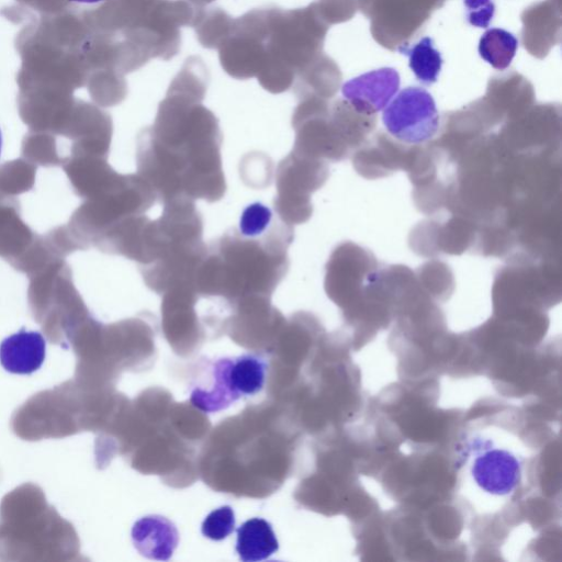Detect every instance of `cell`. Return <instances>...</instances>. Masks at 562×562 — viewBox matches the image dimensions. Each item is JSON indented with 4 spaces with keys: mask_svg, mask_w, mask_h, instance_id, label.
I'll return each mask as SVG.
<instances>
[{
    "mask_svg": "<svg viewBox=\"0 0 562 562\" xmlns=\"http://www.w3.org/2000/svg\"><path fill=\"white\" fill-rule=\"evenodd\" d=\"M293 227L274 216L239 223L207 247L194 277L198 295L239 301L272 294L289 270Z\"/></svg>",
    "mask_w": 562,
    "mask_h": 562,
    "instance_id": "cell-2",
    "label": "cell"
},
{
    "mask_svg": "<svg viewBox=\"0 0 562 562\" xmlns=\"http://www.w3.org/2000/svg\"><path fill=\"white\" fill-rule=\"evenodd\" d=\"M306 10L265 8L263 63L258 82L271 93L289 90L306 59Z\"/></svg>",
    "mask_w": 562,
    "mask_h": 562,
    "instance_id": "cell-5",
    "label": "cell"
},
{
    "mask_svg": "<svg viewBox=\"0 0 562 562\" xmlns=\"http://www.w3.org/2000/svg\"><path fill=\"white\" fill-rule=\"evenodd\" d=\"M209 70L189 57L159 103L151 126L137 137V173L157 199H202L213 203L226 191L218 120L202 104Z\"/></svg>",
    "mask_w": 562,
    "mask_h": 562,
    "instance_id": "cell-1",
    "label": "cell"
},
{
    "mask_svg": "<svg viewBox=\"0 0 562 562\" xmlns=\"http://www.w3.org/2000/svg\"><path fill=\"white\" fill-rule=\"evenodd\" d=\"M132 540L142 555L166 561L178 546L179 533L173 522L166 517L149 515L134 524Z\"/></svg>",
    "mask_w": 562,
    "mask_h": 562,
    "instance_id": "cell-11",
    "label": "cell"
},
{
    "mask_svg": "<svg viewBox=\"0 0 562 562\" xmlns=\"http://www.w3.org/2000/svg\"><path fill=\"white\" fill-rule=\"evenodd\" d=\"M162 204L161 215L155 221L148 218L144 225L136 259L145 284L159 294L193 282L207 250L194 200L178 196Z\"/></svg>",
    "mask_w": 562,
    "mask_h": 562,
    "instance_id": "cell-4",
    "label": "cell"
},
{
    "mask_svg": "<svg viewBox=\"0 0 562 562\" xmlns=\"http://www.w3.org/2000/svg\"><path fill=\"white\" fill-rule=\"evenodd\" d=\"M266 368V362L255 355H243L232 360L228 374L235 393L239 397L258 393L265 383Z\"/></svg>",
    "mask_w": 562,
    "mask_h": 562,
    "instance_id": "cell-16",
    "label": "cell"
},
{
    "mask_svg": "<svg viewBox=\"0 0 562 562\" xmlns=\"http://www.w3.org/2000/svg\"><path fill=\"white\" fill-rule=\"evenodd\" d=\"M234 19L221 8H196L192 27L205 48L218 49L228 36Z\"/></svg>",
    "mask_w": 562,
    "mask_h": 562,
    "instance_id": "cell-14",
    "label": "cell"
},
{
    "mask_svg": "<svg viewBox=\"0 0 562 562\" xmlns=\"http://www.w3.org/2000/svg\"><path fill=\"white\" fill-rule=\"evenodd\" d=\"M233 359L223 358L214 363L213 384L210 390L196 387L191 393V403L202 412H217L239 398L231 385L229 368Z\"/></svg>",
    "mask_w": 562,
    "mask_h": 562,
    "instance_id": "cell-13",
    "label": "cell"
},
{
    "mask_svg": "<svg viewBox=\"0 0 562 562\" xmlns=\"http://www.w3.org/2000/svg\"><path fill=\"white\" fill-rule=\"evenodd\" d=\"M278 549L272 526L262 518H251L237 529L236 552L244 562L266 560Z\"/></svg>",
    "mask_w": 562,
    "mask_h": 562,
    "instance_id": "cell-12",
    "label": "cell"
},
{
    "mask_svg": "<svg viewBox=\"0 0 562 562\" xmlns=\"http://www.w3.org/2000/svg\"><path fill=\"white\" fill-rule=\"evenodd\" d=\"M1 148H2V135H1V131H0V154H1Z\"/></svg>",
    "mask_w": 562,
    "mask_h": 562,
    "instance_id": "cell-23",
    "label": "cell"
},
{
    "mask_svg": "<svg viewBox=\"0 0 562 562\" xmlns=\"http://www.w3.org/2000/svg\"><path fill=\"white\" fill-rule=\"evenodd\" d=\"M518 40L499 27L487 30L479 43L480 56L497 70H505L516 55Z\"/></svg>",
    "mask_w": 562,
    "mask_h": 562,
    "instance_id": "cell-17",
    "label": "cell"
},
{
    "mask_svg": "<svg viewBox=\"0 0 562 562\" xmlns=\"http://www.w3.org/2000/svg\"><path fill=\"white\" fill-rule=\"evenodd\" d=\"M400 83L398 72L383 67L348 80L341 86V94L357 113L373 115L390 103Z\"/></svg>",
    "mask_w": 562,
    "mask_h": 562,
    "instance_id": "cell-9",
    "label": "cell"
},
{
    "mask_svg": "<svg viewBox=\"0 0 562 562\" xmlns=\"http://www.w3.org/2000/svg\"><path fill=\"white\" fill-rule=\"evenodd\" d=\"M45 357L46 340L40 331L22 327L0 342V363L13 374H32L42 367Z\"/></svg>",
    "mask_w": 562,
    "mask_h": 562,
    "instance_id": "cell-10",
    "label": "cell"
},
{
    "mask_svg": "<svg viewBox=\"0 0 562 562\" xmlns=\"http://www.w3.org/2000/svg\"><path fill=\"white\" fill-rule=\"evenodd\" d=\"M465 19L472 26L487 27L495 13L493 0H463Z\"/></svg>",
    "mask_w": 562,
    "mask_h": 562,
    "instance_id": "cell-20",
    "label": "cell"
},
{
    "mask_svg": "<svg viewBox=\"0 0 562 562\" xmlns=\"http://www.w3.org/2000/svg\"><path fill=\"white\" fill-rule=\"evenodd\" d=\"M190 2L194 8H204L209 3H211L214 0H187Z\"/></svg>",
    "mask_w": 562,
    "mask_h": 562,
    "instance_id": "cell-21",
    "label": "cell"
},
{
    "mask_svg": "<svg viewBox=\"0 0 562 562\" xmlns=\"http://www.w3.org/2000/svg\"><path fill=\"white\" fill-rule=\"evenodd\" d=\"M398 52L408 57L409 68L422 83L437 81L443 60L431 37L425 36L411 47H400Z\"/></svg>",
    "mask_w": 562,
    "mask_h": 562,
    "instance_id": "cell-15",
    "label": "cell"
},
{
    "mask_svg": "<svg viewBox=\"0 0 562 562\" xmlns=\"http://www.w3.org/2000/svg\"><path fill=\"white\" fill-rule=\"evenodd\" d=\"M195 10L187 0H106L82 15L90 30L117 40L143 67L178 54L180 27L192 25Z\"/></svg>",
    "mask_w": 562,
    "mask_h": 562,
    "instance_id": "cell-3",
    "label": "cell"
},
{
    "mask_svg": "<svg viewBox=\"0 0 562 562\" xmlns=\"http://www.w3.org/2000/svg\"><path fill=\"white\" fill-rule=\"evenodd\" d=\"M386 131L406 144L430 140L439 127V114L432 95L424 88L407 87L383 109Z\"/></svg>",
    "mask_w": 562,
    "mask_h": 562,
    "instance_id": "cell-8",
    "label": "cell"
},
{
    "mask_svg": "<svg viewBox=\"0 0 562 562\" xmlns=\"http://www.w3.org/2000/svg\"><path fill=\"white\" fill-rule=\"evenodd\" d=\"M16 2L20 3L18 9L20 12L9 16L10 19L14 15L30 18L35 14L36 18V14H40L38 19L55 15L66 11L69 3L67 0H16Z\"/></svg>",
    "mask_w": 562,
    "mask_h": 562,
    "instance_id": "cell-19",
    "label": "cell"
},
{
    "mask_svg": "<svg viewBox=\"0 0 562 562\" xmlns=\"http://www.w3.org/2000/svg\"><path fill=\"white\" fill-rule=\"evenodd\" d=\"M465 480L495 501L510 498L522 480L524 458L485 435H470L460 447Z\"/></svg>",
    "mask_w": 562,
    "mask_h": 562,
    "instance_id": "cell-6",
    "label": "cell"
},
{
    "mask_svg": "<svg viewBox=\"0 0 562 562\" xmlns=\"http://www.w3.org/2000/svg\"><path fill=\"white\" fill-rule=\"evenodd\" d=\"M323 171L314 157L292 150L283 158L276 172V214L289 225L307 221L312 207L310 193L322 184Z\"/></svg>",
    "mask_w": 562,
    "mask_h": 562,
    "instance_id": "cell-7",
    "label": "cell"
},
{
    "mask_svg": "<svg viewBox=\"0 0 562 562\" xmlns=\"http://www.w3.org/2000/svg\"><path fill=\"white\" fill-rule=\"evenodd\" d=\"M69 3L71 2H77V3H88V4H93V3H99V2H104L106 0H67Z\"/></svg>",
    "mask_w": 562,
    "mask_h": 562,
    "instance_id": "cell-22",
    "label": "cell"
},
{
    "mask_svg": "<svg viewBox=\"0 0 562 562\" xmlns=\"http://www.w3.org/2000/svg\"><path fill=\"white\" fill-rule=\"evenodd\" d=\"M235 527V514L225 505L212 510L203 520L201 531L204 537L220 541L228 537Z\"/></svg>",
    "mask_w": 562,
    "mask_h": 562,
    "instance_id": "cell-18",
    "label": "cell"
}]
</instances>
